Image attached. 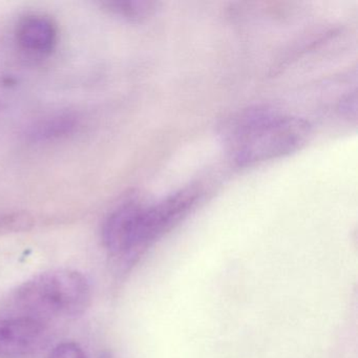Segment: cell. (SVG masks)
I'll return each instance as SVG.
<instances>
[{
	"mask_svg": "<svg viewBox=\"0 0 358 358\" xmlns=\"http://www.w3.org/2000/svg\"><path fill=\"white\" fill-rule=\"evenodd\" d=\"M200 196V190L190 186L152 204L135 199L125 201L104 221L102 241L106 250L115 259L133 262L185 217Z\"/></svg>",
	"mask_w": 358,
	"mask_h": 358,
	"instance_id": "cell-1",
	"label": "cell"
},
{
	"mask_svg": "<svg viewBox=\"0 0 358 358\" xmlns=\"http://www.w3.org/2000/svg\"><path fill=\"white\" fill-rule=\"evenodd\" d=\"M311 125L305 119L255 106L226 121L223 138L234 164L252 166L301 150L309 139Z\"/></svg>",
	"mask_w": 358,
	"mask_h": 358,
	"instance_id": "cell-2",
	"label": "cell"
},
{
	"mask_svg": "<svg viewBox=\"0 0 358 358\" xmlns=\"http://www.w3.org/2000/svg\"><path fill=\"white\" fill-rule=\"evenodd\" d=\"M16 305L28 316L74 318L83 315L92 301L91 286L80 272L54 269L33 276L14 293Z\"/></svg>",
	"mask_w": 358,
	"mask_h": 358,
	"instance_id": "cell-3",
	"label": "cell"
},
{
	"mask_svg": "<svg viewBox=\"0 0 358 358\" xmlns=\"http://www.w3.org/2000/svg\"><path fill=\"white\" fill-rule=\"evenodd\" d=\"M45 322L32 316L0 320V358H29L47 341Z\"/></svg>",
	"mask_w": 358,
	"mask_h": 358,
	"instance_id": "cell-4",
	"label": "cell"
},
{
	"mask_svg": "<svg viewBox=\"0 0 358 358\" xmlns=\"http://www.w3.org/2000/svg\"><path fill=\"white\" fill-rule=\"evenodd\" d=\"M18 48L30 57L51 55L58 43V27L51 16L30 13L18 20L15 29Z\"/></svg>",
	"mask_w": 358,
	"mask_h": 358,
	"instance_id": "cell-5",
	"label": "cell"
},
{
	"mask_svg": "<svg viewBox=\"0 0 358 358\" xmlns=\"http://www.w3.org/2000/svg\"><path fill=\"white\" fill-rule=\"evenodd\" d=\"M80 124V118L71 110L52 113L35 121L27 131L33 143H51L73 135Z\"/></svg>",
	"mask_w": 358,
	"mask_h": 358,
	"instance_id": "cell-6",
	"label": "cell"
},
{
	"mask_svg": "<svg viewBox=\"0 0 358 358\" xmlns=\"http://www.w3.org/2000/svg\"><path fill=\"white\" fill-rule=\"evenodd\" d=\"M160 3L156 1H144V0H117V1H104L101 7L108 13L118 16L131 22H141L154 15L158 11Z\"/></svg>",
	"mask_w": 358,
	"mask_h": 358,
	"instance_id": "cell-7",
	"label": "cell"
},
{
	"mask_svg": "<svg viewBox=\"0 0 358 358\" xmlns=\"http://www.w3.org/2000/svg\"><path fill=\"white\" fill-rule=\"evenodd\" d=\"M31 225V217L24 213L0 215V231H20L28 229Z\"/></svg>",
	"mask_w": 358,
	"mask_h": 358,
	"instance_id": "cell-8",
	"label": "cell"
},
{
	"mask_svg": "<svg viewBox=\"0 0 358 358\" xmlns=\"http://www.w3.org/2000/svg\"><path fill=\"white\" fill-rule=\"evenodd\" d=\"M50 358H87L80 345L76 343H62L51 353Z\"/></svg>",
	"mask_w": 358,
	"mask_h": 358,
	"instance_id": "cell-9",
	"label": "cell"
},
{
	"mask_svg": "<svg viewBox=\"0 0 358 358\" xmlns=\"http://www.w3.org/2000/svg\"><path fill=\"white\" fill-rule=\"evenodd\" d=\"M341 113L347 117H355L356 115V95L348 96L345 100H343L341 106H339Z\"/></svg>",
	"mask_w": 358,
	"mask_h": 358,
	"instance_id": "cell-10",
	"label": "cell"
}]
</instances>
